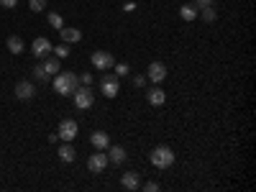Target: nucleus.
<instances>
[{"instance_id":"obj_1","label":"nucleus","mask_w":256,"mask_h":192,"mask_svg":"<svg viewBox=\"0 0 256 192\" xmlns=\"http://www.w3.org/2000/svg\"><path fill=\"white\" fill-rule=\"evenodd\" d=\"M80 88V77L74 72H56L54 74V90L64 98H70L74 90Z\"/></svg>"},{"instance_id":"obj_2","label":"nucleus","mask_w":256,"mask_h":192,"mask_svg":"<svg viewBox=\"0 0 256 192\" xmlns=\"http://www.w3.org/2000/svg\"><path fill=\"white\" fill-rule=\"evenodd\" d=\"M174 152H172V148H169V146H156V148H152V154H148V162H152L156 169H169V166H172L174 164Z\"/></svg>"},{"instance_id":"obj_3","label":"nucleus","mask_w":256,"mask_h":192,"mask_svg":"<svg viewBox=\"0 0 256 192\" xmlns=\"http://www.w3.org/2000/svg\"><path fill=\"white\" fill-rule=\"evenodd\" d=\"M72 100L80 110H88L95 105V92H92V84H80V88L72 92Z\"/></svg>"},{"instance_id":"obj_4","label":"nucleus","mask_w":256,"mask_h":192,"mask_svg":"<svg viewBox=\"0 0 256 192\" xmlns=\"http://www.w3.org/2000/svg\"><path fill=\"white\" fill-rule=\"evenodd\" d=\"M100 92L105 95V98H118V92H120V77H116V74H102L100 77Z\"/></svg>"},{"instance_id":"obj_5","label":"nucleus","mask_w":256,"mask_h":192,"mask_svg":"<svg viewBox=\"0 0 256 192\" xmlns=\"http://www.w3.org/2000/svg\"><path fill=\"white\" fill-rule=\"evenodd\" d=\"M77 134H80V128H77V120H72V118H64L59 123V128H56V136L62 141H74Z\"/></svg>"},{"instance_id":"obj_6","label":"nucleus","mask_w":256,"mask_h":192,"mask_svg":"<svg viewBox=\"0 0 256 192\" xmlns=\"http://www.w3.org/2000/svg\"><path fill=\"white\" fill-rule=\"evenodd\" d=\"M52 49H54V44L46 38V36H36L34 38V44H31V54L36 56V59H44V56H49L52 54Z\"/></svg>"},{"instance_id":"obj_7","label":"nucleus","mask_w":256,"mask_h":192,"mask_svg":"<svg viewBox=\"0 0 256 192\" xmlns=\"http://www.w3.org/2000/svg\"><path fill=\"white\" fill-rule=\"evenodd\" d=\"M16 98L18 100H34L36 98V82H31V80H20V82H16Z\"/></svg>"},{"instance_id":"obj_8","label":"nucleus","mask_w":256,"mask_h":192,"mask_svg":"<svg viewBox=\"0 0 256 192\" xmlns=\"http://www.w3.org/2000/svg\"><path fill=\"white\" fill-rule=\"evenodd\" d=\"M90 62H92V67H95V70H113L116 56H113L110 52H92Z\"/></svg>"},{"instance_id":"obj_9","label":"nucleus","mask_w":256,"mask_h":192,"mask_svg":"<svg viewBox=\"0 0 256 192\" xmlns=\"http://www.w3.org/2000/svg\"><path fill=\"white\" fill-rule=\"evenodd\" d=\"M110 162H108V154H102L100 148L95 154H90V159H88V169L92 174H100V172H105V166H108Z\"/></svg>"},{"instance_id":"obj_10","label":"nucleus","mask_w":256,"mask_h":192,"mask_svg":"<svg viewBox=\"0 0 256 192\" xmlns=\"http://www.w3.org/2000/svg\"><path fill=\"white\" fill-rule=\"evenodd\" d=\"M146 80L154 82V84H162L166 80V67L162 62H152V64H148V72H146Z\"/></svg>"},{"instance_id":"obj_11","label":"nucleus","mask_w":256,"mask_h":192,"mask_svg":"<svg viewBox=\"0 0 256 192\" xmlns=\"http://www.w3.org/2000/svg\"><path fill=\"white\" fill-rule=\"evenodd\" d=\"M146 100H148V105H154V108H162V105L166 102V92H164V90L159 88V84H154V88L148 90Z\"/></svg>"},{"instance_id":"obj_12","label":"nucleus","mask_w":256,"mask_h":192,"mask_svg":"<svg viewBox=\"0 0 256 192\" xmlns=\"http://www.w3.org/2000/svg\"><path fill=\"white\" fill-rule=\"evenodd\" d=\"M59 36H62L64 44H80V41H82V31H80V28H67V26H62V28H59Z\"/></svg>"},{"instance_id":"obj_13","label":"nucleus","mask_w":256,"mask_h":192,"mask_svg":"<svg viewBox=\"0 0 256 192\" xmlns=\"http://www.w3.org/2000/svg\"><path fill=\"white\" fill-rule=\"evenodd\" d=\"M56 154H59V159H62L64 164H70V162H74V159H77V152H74L72 141H64V144L56 148Z\"/></svg>"},{"instance_id":"obj_14","label":"nucleus","mask_w":256,"mask_h":192,"mask_svg":"<svg viewBox=\"0 0 256 192\" xmlns=\"http://www.w3.org/2000/svg\"><path fill=\"white\" fill-rule=\"evenodd\" d=\"M90 144H92L95 148H100V152H105V148L110 146V136L105 134V131H92V134H90Z\"/></svg>"},{"instance_id":"obj_15","label":"nucleus","mask_w":256,"mask_h":192,"mask_svg":"<svg viewBox=\"0 0 256 192\" xmlns=\"http://www.w3.org/2000/svg\"><path fill=\"white\" fill-rule=\"evenodd\" d=\"M120 184H123V190H138L141 187V174L138 172H126L123 177H120Z\"/></svg>"},{"instance_id":"obj_16","label":"nucleus","mask_w":256,"mask_h":192,"mask_svg":"<svg viewBox=\"0 0 256 192\" xmlns=\"http://www.w3.org/2000/svg\"><path fill=\"white\" fill-rule=\"evenodd\" d=\"M180 16H182V20H187V24H192L198 16H200V10H198V6L195 3H184V6H180Z\"/></svg>"},{"instance_id":"obj_17","label":"nucleus","mask_w":256,"mask_h":192,"mask_svg":"<svg viewBox=\"0 0 256 192\" xmlns=\"http://www.w3.org/2000/svg\"><path fill=\"white\" fill-rule=\"evenodd\" d=\"M126 148L123 146H108V162L110 164H123L126 162Z\"/></svg>"},{"instance_id":"obj_18","label":"nucleus","mask_w":256,"mask_h":192,"mask_svg":"<svg viewBox=\"0 0 256 192\" xmlns=\"http://www.w3.org/2000/svg\"><path fill=\"white\" fill-rule=\"evenodd\" d=\"M6 46H8V52H10V54H16V56L26 49V46H24V38H20V36H8Z\"/></svg>"},{"instance_id":"obj_19","label":"nucleus","mask_w":256,"mask_h":192,"mask_svg":"<svg viewBox=\"0 0 256 192\" xmlns=\"http://www.w3.org/2000/svg\"><path fill=\"white\" fill-rule=\"evenodd\" d=\"M41 67L46 70V74H49V77H54V74L62 70V64H59V59H56V56H44V64H41Z\"/></svg>"},{"instance_id":"obj_20","label":"nucleus","mask_w":256,"mask_h":192,"mask_svg":"<svg viewBox=\"0 0 256 192\" xmlns=\"http://www.w3.org/2000/svg\"><path fill=\"white\" fill-rule=\"evenodd\" d=\"M200 16H202V20H205V24H216L218 10H216V6H210V8H200Z\"/></svg>"},{"instance_id":"obj_21","label":"nucleus","mask_w":256,"mask_h":192,"mask_svg":"<svg viewBox=\"0 0 256 192\" xmlns=\"http://www.w3.org/2000/svg\"><path fill=\"white\" fill-rule=\"evenodd\" d=\"M52 52H54V56H56V59H67V56H70V44H64V41H62V44H59V46H54Z\"/></svg>"},{"instance_id":"obj_22","label":"nucleus","mask_w":256,"mask_h":192,"mask_svg":"<svg viewBox=\"0 0 256 192\" xmlns=\"http://www.w3.org/2000/svg\"><path fill=\"white\" fill-rule=\"evenodd\" d=\"M31 74H34V80H36V82H46V80H49L46 70L41 67V64H38V67H34V70H31Z\"/></svg>"},{"instance_id":"obj_23","label":"nucleus","mask_w":256,"mask_h":192,"mask_svg":"<svg viewBox=\"0 0 256 192\" xmlns=\"http://www.w3.org/2000/svg\"><path fill=\"white\" fill-rule=\"evenodd\" d=\"M46 20H49V26H52V28H62V26H64V18H62L59 13H49Z\"/></svg>"},{"instance_id":"obj_24","label":"nucleus","mask_w":256,"mask_h":192,"mask_svg":"<svg viewBox=\"0 0 256 192\" xmlns=\"http://www.w3.org/2000/svg\"><path fill=\"white\" fill-rule=\"evenodd\" d=\"M113 70H116V77H128L131 74V67H128V64H113Z\"/></svg>"},{"instance_id":"obj_25","label":"nucleus","mask_w":256,"mask_h":192,"mask_svg":"<svg viewBox=\"0 0 256 192\" xmlns=\"http://www.w3.org/2000/svg\"><path fill=\"white\" fill-rule=\"evenodd\" d=\"M28 8L34 13H41V10H46V0H28Z\"/></svg>"},{"instance_id":"obj_26","label":"nucleus","mask_w":256,"mask_h":192,"mask_svg":"<svg viewBox=\"0 0 256 192\" xmlns=\"http://www.w3.org/2000/svg\"><path fill=\"white\" fill-rule=\"evenodd\" d=\"M131 82H134V88H136V90H141V88H146V82H148V80H146V74H134Z\"/></svg>"},{"instance_id":"obj_27","label":"nucleus","mask_w":256,"mask_h":192,"mask_svg":"<svg viewBox=\"0 0 256 192\" xmlns=\"http://www.w3.org/2000/svg\"><path fill=\"white\" fill-rule=\"evenodd\" d=\"M141 190H144V192H159V182H144Z\"/></svg>"},{"instance_id":"obj_28","label":"nucleus","mask_w":256,"mask_h":192,"mask_svg":"<svg viewBox=\"0 0 256 192\" xmlns=\"http://www.w3.org/2000/svg\"><path fill=\"white\" fill-rule=\"evenodd\" d=\"M192 3L198 6V10L200 8H210V6H216V0H192Z\"/></svg>"},{"instance_id":"obj_29","label":"nucleus","mask_w":256,"mask_h":192,"mask_svg":"<svg viewBox=\"0 0 256 192\" xmlns=\"http://www.w3.org/2000/svg\"><path fill=\"white\" fill-rule=\"evenodd\" d=\"M80 84H92V74H90V72L80 74Z\"/></svg>"},{"instance_id":"obj_30","label":"nucleus","mask_w":256,"mask_h":192,"mask_svg":"<svg viewBox=\"0 0 256 192\" xmlns=\"http://www.w3.org/2000/svg\"><path fill=\"white\" fill-rule=\"evenodd\" d=\"M136 8H138V6H136V3H134V0H128V3H126V6H123V10H126V13H134V10H136Z\"/></svg>"},{"instance_id":"obj_31","label":"nucleus","mask_w":256,"mask_h":192,"mask_svg":"<svg viewBox=\"0 0 256 192\" xmlns=\"http://www.w3.org/2000/svg\"><path fill=\"white\" fill-rule=\"evenodd\" d=\"M0 6H3V8H16L18 0H0Z\"/></svg>"}]
</instances>
